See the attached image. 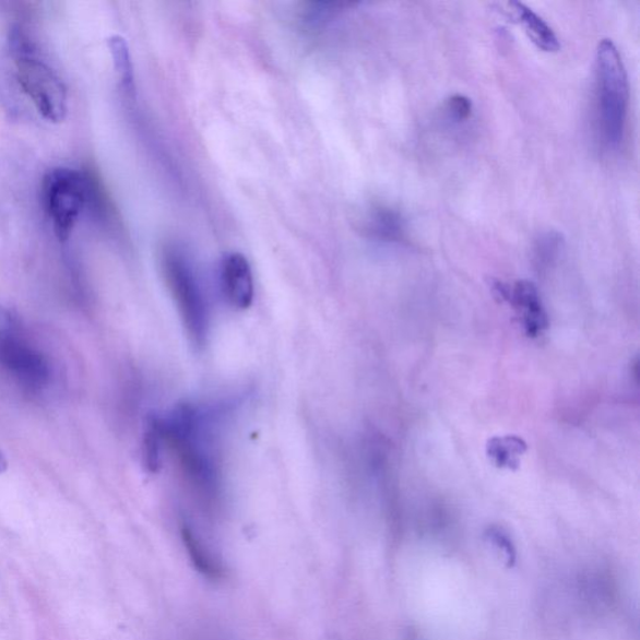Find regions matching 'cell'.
Listing matches in <instances>:
<instances>
[{
  "label": "cell",
  "instance_id": "5b68a950",
  "mask_svg": "<svg viewBox=\"0 0 640 640\" xmlns=\"http://www.w3.org/2000/svg\"><path fill=\"white\" fill-rule=\"evenodd\" d=\"M88 197V186L80 171L59 167L43 178L42 198L56 236L66 241L71 237Z\"/></svg>",
  "mask_w": 640,
  "mask_h": 640
},
{
  "label": "cell",
  "instance_id": "ffe728a7",
  "mask_svg": "<svg viewBox=\"0 0 640 640\" xmlns=\"http://www.w3.org/2000/svg\"><path fill=\"white\" fill-rule=\"evenodd\" d=\"M8 470L7 458L2 451H0V474H3Z\"/></svg>",
  "mask_w": 640,
  "mask_h": 640
},
{
  "label": "cell",
  "instance_id": "52a82bcc",
  "mask_svg": "<svg viewBox=\"0 0 640 640\" xmlns=\"http://www.w3.org/2000/svg\"><path fill=\"white\" fill-rule=\"evenodd\" d=\"M180 537L190 564L198 573L212 582L223 581L227 577L228 568L221 550L187 519L180 524Z\"/></svg>",
  "mask_w": 640,
  "mask_h": 640
},
{
  "label": "cell",
  "instance_id": "277c9868",
  "mask_svg": "<svg viewBox=\"0 0 640 640\" xmlns=\"http://www.w3.org/2000/svg\"><path fill=\"white\" fill-rule=\"evenodd\" d=\"M600 120L605 142L618 146L625 135L629 88L625 64L611 39H603L596 51Z\"/></svg>",
  "mask_w": 640,
  "mask_h": 640
},
{
  "label": "cell",
  "instance_id": "7a4b0ae2",
  "mask_svg": "<svg viewBox=\"0 0 640 640\" xmlns=\"http://www.w3.org/2000/svg\"><path fill=\"white\" fill-rule=\"evenodd\" d=\"M11 54L16 81L38 114L48 122H62L67 116L68 95L66 85L55 69L40 57L36 46L20 29L12 33Z\"/></svg>",
  "mask_w": 640,
  "mask_h": 640
},
{
  "label": "cell",
  "instance_id": "7c38bea8",
  "mask_svg": "<svg viewBox=\"0 0 640 640\" xmlns=\"http://www.w3.org/2000/svg\"><path fill=\"white\" fill-rule=\"evenodd\" d=\"M524 439L517 436L493 437L488 440L487 454L489 460L500 470L517 471L521 458L526 452Z\"/></svg>",
  "mask_w": 640,
  "mask_h": 640
},
{
  "label": "cell",
  "instance_id": "ac0fdd59",
  "mask_svg": "<svg viewBox=\"0 0 640 640\" xmlns=\"http://www.w3.org/2000/svg\"><path fill=\"white\" fill-rule=\"evenodd\" d=\"M181 640H236L227 631L215 627L195 628Z\"/></svg>",
  "mask_w": 640,
  "mask_h": 640
},
{
  "label": "cell",
  "instance_id": "8fae6325",
  "mask_svg": "<svg viewBox=\"0 0 640 640\" xmlns=\"http://www.w3.org/2000/svg\"><path fill=\"white\" fill-rule=\"evenodd\" d=\"M508 7L509 13L523 25L528 37L531 38L535 46L543 51H547V54H556L560 49V43L555 31L549 27L542 16L522 3H509Z\"/></svg>",
  "mask_w": 640,
  "mask_h": 640
},
{
  "label": "cell",
  "instance_id": "6da1fadb",
  "mask_svg": "<svg viewBox=\"0 0 640 640\" xmlns=\"http://www.w3.org/2000/svg\"><path fill=\"white\" fill-rule=\"evenodd\" d=\"M218 415L213 408L183 404L159 417L164 447L176 455L190 493L208 517L218 515L223 506Z\"/></svg>",
  "mask_w": 640,
  "mask_h": 640
},
{
  "label": "cell",
  "instance_id": "4fadbf2b",
  "mask_svg": "<svg viewBox=\"0 0 640 640\" xmlns=\"http://www.w3.org/2000/svg\"><path fill=\"white\" fill-rule=\"evenodd\" d=\"M164 439L159 426L158 415H151L145 423L143 436V463L151 473H157L162 465Z\"/></svg>",
  "mask_w": 640,
  "mask_h": 640
},
{
  "label": "cell",
  "instance_id": "d6986e66",
  "mask_svg": "<svg viewBox=\"0 0 640 640\" xmlns=\"http://www.w3.org/2000/svg\"><path fill=\"white\" fill-rule=\"evenodd\" d=\"M448 110L458 120L469 119L472 115V102L462 94H455L448 100Z\"/></svg>",
  "mask_w": 640,
  "mask_h": 640
},
{
  "label": "cell",
  "instance_id": "2e32d148",
  "mask_svg": "<svg viewBox=\"0 0 640 640\" xmlns=\"http://www.w3.org/2000/svg\"><path fill=\"white\" fill-rule=\"evenodd\" d=\"M486 541L491 544L499 553L501 558L505 559L508 567H513L517 561V549L512 540H510L507 532L501 528L491 525L484 533Z\"/></svg>",
  "mask_w": 640,
  "mask_h": 640
},
{
  "label": "cell",
  "instance_id": "9a60e30c",
  "mask_svg": "<svg viewBox=\"0 0 640 640\" xmlns=\"http://www.w3.org/2000/svg\"><path fill=\"white\" fill-rule=\"evenodd\" d=\"M561 246H564V239H561L558 232L552 230L543 233L537 241H535V262H537L541 268L549 266L558 258Z\"/></svg>",
  "mask_w": 640,
  "mask_h": 640
},
{
  "label": "cell",
  "instance_id": "5bb4252c",
  "mask_svg": "<svg viewBox=\"0 0 640 640\" xmlns=\"http://www.w3.org/2000/svg\"><path fill=\"white\" fill-rule=\"evenodd\" d=\"M579 594L582 595V601L590 604L592 608L601 609L609 604L613 596L608 579L596 573L586 574L579 582Z\"/></svg>",
  "mask_w": 640,
  "mask_h": 640
},
{
  "label": "cell",
  "instance_id": "ba28073f",
  "mask_svg": "<svg viewBox=\"0 0 640 640\" xmlns=\"http://www.w3.org/2000/svg\"><path fill=\"white\" fill-rule=\"evenodd\" d=\"M221 285L229 305L238 309L252 306L254 280L248 259L240 253L224 257L221 265Z\"/></svg>",
  "mask_w": 640,
  "mask_h": 640
},
{
  "label": "cell",
  "instance_id": "9c48e42d",
  "mask_svg": "<svg viewBox=\"0 0 640 640\" xmlns=\"http://www.w3.org/2000/svg\"><path fill=\"white\" fill-rule=\"evenodd\" d=\"M505 300L509 301L519 313H522V322L528 336L537 339L547 330L548 317L544 310L538 288L530 281H518L509 287L505 294Z\"/></svg>",
  "mask_w": 640,
  "mask_h": 640
},
{
  "label": "cell",
  "instance_id": "3957f363",
  "mask_svg": "<svg viewBox=\"0 0 640 640\" xmlns=\"http://www.w3.org/2000/svg\"><path fill=\"white\" fill-rule=\"evenodd\" d=\"M162 271L190 342L197 348L204 347L210 333V307L193 264L181 250L167 247L162 254Z\"/></svg>",
  "mask_w": 640,
  "mask_h": 640
},
{
  "label": "cell",
  "instance_id": "8992f818",
  "mask_svg": "<svg viewBox=\"0 0 640 640\" xmlns=\"http://www.w3.org/2000/svg\"><path fill=\"white\" fill-rule=\"evenodd\" d=\"M0 367L32 392L42 391L50 383V363L45 354L24 339L21 323L0 332Z\"/></svg>",
  "mask_w": 640,
  "mask_h": 640
},
{
  "label": "cell",
  "instance_id": "e0dca14e",
  "mask_svg": "<svg viewBox=\"0 0 640 640\" xmlns=\"http://www.w3.org/2000/svg\"><path fill=\"white\" fill-rule=\"evenodd\" d=\"M109 48L111 56H114L117 72L126 84H131L133 80L131 58H129V51L127 43L123 38L114 37L109 39Z\"/></svg>",
  "mask_w": 640,
  "mask_h": 640
},
{
  "label": "cell",
  "instance_id": "30bf717a",
  "mask_svg": "<svg viewBox=\"0 0 640 640\" xmlns=\"http://www.w3.org/2000/svg\"><path fill=\"white\" fill-rule=\"evenodd\" d=\"M363 229L369 237L387 244L402 241L406 232L402 214L383 204L370 208L363 221Z\"/></svg>",
  "mask_w": 640,
  "mask_h": 640
}]
</instances>
